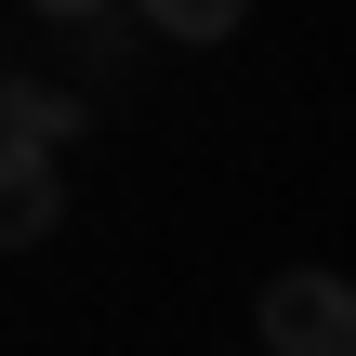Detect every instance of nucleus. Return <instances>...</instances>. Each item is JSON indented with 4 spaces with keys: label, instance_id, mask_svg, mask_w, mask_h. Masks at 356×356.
Here are the masks:
<instances>
[{
    "label": "nucleus",
    "instance_id": "f257e3e1",
    "mask_svg": "<svg viewBox=\"0 0 356 356\" xmlns=\"http://www.w3.org/2000/svg\"><path fill=\"white\" fill-rule=\"evenodd\" d=\"M264 356H356V277L330 264L264 277Z\"/></svg>",
    "mask_w": 356,
    "mask_h": 356
},
{
    "label": "nucleus",
    "instance_id": "f03ea898",
    "mask_svg": "<svg viewBox=\"0 0 356 356\" xmlns=\"http://www.w3.org/2000/svg\"><path fill=\"white\" fill-rule=\"evenodd\" d=\"M66 132H79V92H53V79H13V92H0V145H13V159H53Z\"/></svg>",
    "mask_w": 356,
    "mask_h": 356
},
{
    "label": "nucleus",
    "instance_id": "7ed1b4c3",
    "mask_svg": "<svg viewBox=\"0 0 356 356\" xmlns=\"http://www.w3.org/2000/svg\"><path fill=\"white\" fill-rule=\"evenodd\" d=\"M53 225H66V172H53V159H13V172H0V238L40 251Z\"/></svg>",
    "mask_w": 356,
    "mask_h": 356
},
{
    "label": "nucleus",
    "instance_id": "20e7f679",
    "mask_svg": "<svg viewBox=\"0 0 356 356\" xmlns=\"http://www.w3.org/2000/svg\"><path fill=\"white\" fill-rule=\"evenodd\" d=\"M238 13H251V0H145V26H159V40H225Z\"/></svg>",
    "mask_w": 356,
    "mask_h": 356
},
{
    "label": "nucleus",
    "instance_id": "39448f33",
    "mask_svg": "<svg viewBox=\"0 0 356 356\" xmlns=\"http://www.w3.org/2000/svg\"><path fill=\"white\" fill-rule=\"evenodd\" d=\"M26 13H66V26H79V13H106V0H26Z\"/></svg>",
    "mask_w": 356,
    "mask_h": 356
}]
</instances>
